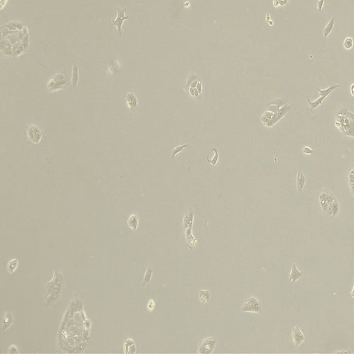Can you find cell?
<instances>
[{"label":"cell","mask_w":354,"mask_h":354,"mask_svg":"<svg viewBox=\"0 0 354 354\" xmlns=\"http://www.w3.org/2000/svg\"><path fill=\"white\" fill-rule=\"evenodd\" d=\"M320 207L324 213L330 218H334L339 213L340 205L333 195L329 192H322L319 197Z\"/></svg>","instance_id":"6da1fadb"},{"label":"cell","mask_w":354,"mask_h":354,"mask_svg":"<svg viewBox=\"0 0 354 354\" xmlns=\"http://www.w3.org/2000/svg\"><path fill=\"white\" fill-rule=\"evenodd\" d=\"M243 312L259 313L261 311V304L259 300L255 297H250L247 301L243 304L241 307Z\"/></svg>","instance_id":"7a4b0ae2"},{"label":"cell","mask_w":354,"mask_h":354,"mask_svg":"<svg viewBox=\"0 0 354 354\" xmlns=\"http://www.w3.org/2000/svg\"><path fill=\"white\" fill-rule=\"evenodd\" d=\"M217 342V340L214 338H210L203 340L198 347V353L204 354L211 353L213 351Z\"/></svg>","instance_id":"3957f363"},{"label":"cell","mask_w":354,"mask_h":354,"mask_svg":"<svg viewBox=\"0 0 354 354\" xmlns=\"http://www.w3.org/2000/svg\"><path fill=\"white\" fill-rule=\"evenodd\" d=\"M117 13H118V15L115 20L112 21V25L115 26L118 29V33L119 35H121L122 34V25H123V21L125 20H128L129 16H125V13L127 11L126 8H120L118 7L116 8Z\"/></svg>","instance_id":"277c9868"},{"label":"cell","mask_w":354,"mask_h":354,"mask_svg":"<svg viewBox=\"0 0 354 354\" xmlns=\"http://www.w3.org/2000/svg\"><path fill=\"white\" fill-rule=\"evenodd\" d=\"M27 135L31 142L38 143L41 140L42 133L36 125H30L27 129Z\"/></svg>","instance_id":"5b68a950"},{"label":"cell","mask_w":354,"mask_h":354,"mask_svg":"<svg viewBox=\"0 0 354 354\" xmlns=\"http://www.w3.org/2000/svg\"><path fill=\"white\" fill-rule=\"evenodd\" d=\"M292 339L296 346H300L305 341L304 335L298 326H295L292 330Z\"/></svg>","instance_id":"8992f818"},{"label":"cell","mask_w":354,"mask_h":354,"mask_svg":"<svg viewBox=\"0 0 354 354\" xmlns=\"http://www.w3.org/2000/svg\"><path fill=\"white\" fill-rule=\"evenodd\" d=\"M303 275L304 272L299 271L296 264H293V265H292L290 275H289V279H290V281L292 283H295L298 279H300L301 277H302Z\"/></svg>","instance_id":"52a82bcc"},{"label":"cell","mask_w":354,"mask_h":354,"mask_svg":"<svg viewBox=\"0 0 354 354\" xmlns=\"http://www.w3.org/2000/svg\"><path fill=\"white\" fill-rule=\"evenodd\" d=\"M193 219H194L193 211L189 210L187 214H186V215L185 216V217H184V219H183L184 226H185V228H192V224H193Z\"/></svg>","instance_id":"ba28073f"},{"label":"cell","mask_w":354,"mask_h":354,"mask_svg":"<svg viewBox=\"0 0 354 354\" xmlns=\"http://www.w3.org/2000/svg\"><path fill=\"white\" fill-rule=\"evenodd\" d=\"M306 183V179L302 172H298L297 176V188L299 192H301L304 187Z\"/></svg>","instance_id":"9c48e42d"},{"label":"cell","mask_w":354,"mask_h":354,"mask_svg":"<svg viewBox=\"0 0 354 354\" xmlns=\"http://www.w3.org/2000/svg\"><path fill=\"white\" fill-rule=\"evenodd\" d=\"M13 322V317H12V314L10 313L6 312L4 313V320H3V329L5 331L8 328L10 327L12 323Z\"/></svg>","instance_id":"30bf717a"},{"label":"cell","mask_w":354,"mask_h":354,"mask_svg":"<svg viewBox=\"0 0 354 354\" xmlns=\"http://www.w3.org/2000/svg\"><path fill=\"white\" fill-rule=\"evenodd\" d=\"M128 226L133 230L136 231L138 228V217L135 214L131 215L130 218L127 220Z\"/></svg>","instance_id":"8fae6325"},{"label":"cell","mask_w":354,"mask_h":354,"mask_svg":"<svg viewBox=\"0 0 354 354\" xmlns=\"http://www.w3.org/2000/svg\"><path fill=\"white\" fill-rule=\"evenodd\" d=\"M72 84L74 88L77 87L78 79H79V71H78V65L77 64H75L73 65V71H72Z\"/></svg>","instance_id":"7c38bea8"},{"label":"cell","mask_w":354,"mask_h":354,"mask_svg":"<svg viewBox=\"0 0 354 354\" xmlns=\"http://www.w3.org/2000/svg\"><path fill=\"white\" fill-rule=\"evenodd\" d=\"M339 87V85H332L331 87H329L328 88H327V89H320V88H317V91H319L320 92V96H324V97H327L328 95L331 94V93L333 92V90L336 89V88H338Z\"/></svg>","instance_id":"4fadbf2b"},{"label":"cell","mask_w":354,"mask_h":354,"mask_svg":"<svg viewBox=\"0 0 354 354\" xmlns=\"http://www.w3.org/2000/svg\"><path fill=\"white\" fill-rule=\"evenodd\" d=\"M325 98H325V97H324V96H321V97H320L319 98H317L316 100H315V101H314V102H311V100H310L309 98H308V96H307V100H308V104H309V105H310L311 108V111H313V110L314 109H316L317 107L318 106H319V105H321V104L322 103L323 100H324Z\"/></svg>","instance_id":"5bb4252c"},{"label":"cell","mask_w":354,"mask_h":354,"mask_svg":"<svg viewBox=\"0 0 354 354\" xmlns=\"http://www.w3.org/2000/svg\"><path fill=\"white\" fill-rule=\"evenodd\" d=\"M198 298L202 303H206L210 298V293L208 290H203L198 292Z\"/></svg>","instance_id":"9a60e30c"},{"label":"cell","mask_w":354,"mask_h":354,"mask_svg":"<svg viewBox=\"0 0 354 354\" xmlns=\"http://www.w3.org/2000/svg\"><path fill=\"white\" fill-rule=\"evenodd\" d=\"M335 24V18H331L329 21L328 24L327 25L326 27L324 28V37H327L328 35L331 33L332 30H333V26Z\"/></svg>","instance_id":"2e32d148"},{"label":"cell","mask_w":354,"mask_h":354,"mask_svg":"<svg viewBox=\"0 0 354 354\" xmlns=\"http://www.w3.org/2000/svg\"><path fill=\"white\" fill-rule=\"evenodd\" d=\"M18 259H15L10 261L7 264V271H8L9 273H13V272L15 271V269L18 268Z\"/></svg>","instance_id":"e0dca14e"},{"label":"cell","mask_w":354,"mask_h":354,"mask_svg":"<svg viewBox=\"0 0 354 354\" xmlns=\"http://www.w3.org/2000/svg\"><path fill=\"white\" fill-rule=\"evenodd\" d=\"M152 275V270L151 269H147V271H146V272H145V277H144V284H143V286H145L147 283H149L150 281L151 280Z\"/></svg>","instance_id":"ac0fdd59"},{"label":"cell","mask_w":354,"mask_h":354,"mask_svg":"<svg viewBox=\"0 0 354 354\" xmlns=\"http://www.w3.org/2000/svg\"><path fill=\"white\" fill-rule=\"evenodd\" d=\"M353 41L352 38L351 37L346 38L345 40H344V48H345L346 49L349 50L353 47Z\"/></svg>","instance_id":"d6986e66"},{"label":"cell","mask_w":354,"mask_h":354,"mask_svg":"<svg viewBox=\"0 0 354 354\" xmlns=\"http://www.w3.org/2000/svg\"><path fill=\"white\" fill-rule=\"evenodd\" d=\"M212 151H214V153H215V156H214L213 159H212V160H210L208 156H207V160H208V161L210 163H212V166H215V165H216V163H217V161H218V159H219L218 152H217V150L216 148H213V149H212Z\"/></svg>","instance_id":"ffe728a7"},{"label":"cell","mask_w":354,"mask_h":354,"mask_svg":"<svg viewBox=\"0 0 354 354\" xmlns=\"http://www.w3.org/2000/svg\"><path fill=\"white\" fill-rule=\"evenodd\" d=\"M189 146L188 144H185V145H181V146H178V147H176L175 149L173 150V152H172V159H174V156H176L177 154H179V152L182 151V150L184 149V148L185 147H188Z\"/></svg>","instance_id":"44dd1931"},{"label":"cell","mask_w":354,"mask_h":354,"mask_svg":"<svg viewBox=\"0 0 354 354\" xmlns=\"http://www.w3.org/2000/svg\"><path fill=\"white\" fill-rule=\"evenodd\" d=\"M303 152L304 154H312L313 153V150L311 149L308 147H304L303 149Z\"/></svg>","instance_id":"7402d4cb"},{"label":"cell","mask_w":354,"mask_h":354,"mask_svg":"<svg viewBox=\"0 0 354 354\" xmlns=\"http://www.w3.org/2000/svg\"><path fill=\"white\" fill-rule=\"evenodd\" d=\"M324 4V0H319L317 2V9L318 11H321L323 5Z\"/></svg>","instance_id":"603a6c76"},{"label":"cell","mask_w":354,"mask_h":354,"mask_svg":"<svg viewBox=\"0 0 354 354\" xmlns=\"http://www.w3.org/2000/svg\"><path fill=\"white\" fill-rule=\"evenodd\" d=\"M154 305H155V303L154 302V300H150L149 302H148V305H147L148 309H149L150 311H152L153 308H154Z\"/></svg>","instance_id":"cb8c5ba5"},{"label":"cell","mask_w":354,"mask_h":354,"mask_svg":"<svg viewBox=\"0 0 354 354\" xmlns=\"http://www.w3.org/2000/svg\"><path fill=\"white\" fill-rule=\"evenodd\" d=\"M197 90L198 92H199V94L201 92V89H202V86L201 85V83H197Z\"/></svg>","instance_id":"d4e9b609"},{"label":"cell","mask_w":354,"mask_h":354,"mask_svg":"<svg viewBox=\"0 0 354 354\" xmlns=\"http://www.w3.org/2000/svg\"><path fill=\"white\" fill-rule=\"evenodd\" d=\"M197 81H194V82H193L192 83H191V87L193 88H195V87H196V86H197Z\"/></svg>","instance_id":"484cf974"},{"label":"cell","mask_w":354,"mask_h":354,"mask_svg":"<svg viewBox=\"0 0 354 354\" xmlns=\"http://www.w3.org/2000/svg\"><path fill=\"white\" fill-rule=\"evenodd\" d=\"M351 92L353 95H354V84H352L351 87Z\"/></svg>","instance_id":"4316f807"},{"label":"cell","mask_w":354,"mask_h":354,"mask_svg":"<svg viewBox=\"0 0 354 354\" xmlns=\"http://www.w3.org/2000/svg\"><path fill=\"white\" fill-rule=\"evenodd\" d=\"M194 90H195V96H197H197H198V93H199V92H198V90L197 89V88H194Z\"/></svg>","instance_id":"83f0119b"},{"label":"cell","mask_w":354,"mask_h":354,"mask_svg":"<svg viewBox=\"0 0 354 354\" xmlns=\"http://www.w3.org/2000/svg\"><path fill=\"white\" fill-rule=\"evenodd\" d=\"M351 295L352 296V298H354V286H353V289H352V291H351Z\"/></svg>","instance_id":"f1b7e54d"}]
</instances>
